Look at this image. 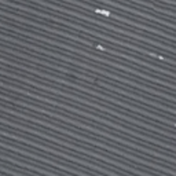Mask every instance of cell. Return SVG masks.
I'll return each instance as SVG.
<instances>
[{
    "instance_id": "1",
    "label": "cell",
    "mask_w": 176,
    "mask_h": 176,
    "mask_svg": "<svg viewBox=\"0 0 176 176\" xmlns=\"http://www.w3.org/2000/svg\"><path fill=\"white\" fill-rule=\"evenodd\" d=\"M96 14H101V15H103V17H110V11L103 10V8H98V10H96Z\"/></svg>"
}]
</instances>
